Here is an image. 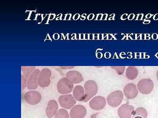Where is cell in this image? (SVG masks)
<instances>
[{"label":"cell","instance_id":"cell-11","mask_svg":"<svg viewBox=\"0 0 158 118\" xmlns=\"http://www.w3.org/2000/svg\"><path fill=\"white\" fill-rule=\"evenodd\" d=\"M123 93L128 99H131L135 98L138 94L137 86L134 84H128L123 88Z\"/></svg>","mask_w":158,"mask_h":118},{"label":"cell","instance_id":"cell-5","mask_svg":"<svg viewBox=\"0 0 158 118\" xmlns=\"http://www.w3.org/2000/svg\"><path fill=\"white\" fill-rule=\"evenodd\" d=\"M51 70L44 68L40 71L38 78V84L40 87L45 88L49 85L51 82Z\"/></svg>","mask_w":158,"mask_h":118},{"label":"cell","instance_id":"cell-13","mask_svg":"<svg viewBox=\"0 0 158 118\" xmlns=\"http://www.w3.org/2000/svg\"><path fill=\"white\" fill-rule=\"evenodd\" d=\"M66 77L73 84H77L83 81L82 74L76 70H70L66 73Z\"/></svg>","mask_w":158,"mask_h":118},{"label":"cell","instance_id":"cell-4","mask_svg":"<svg viewBox=\"0 0 158 118\" xmlns=\"http://www.w3.org/2000/svg\"><path fill=\"white\" fill-rule=\"evenodd\" d=\"M123 98L122 92L116 91L110 93L107 98L108 104L111 107H117L121 104Z\"/></svg>","mask_w":158,"mask_h":118},{"label":"cell","instance_id":"cell-15","mask_svg":"<svg viewBox=\"0 0 158 118\" xmlns=\"http://www.w3.org/2000/svg\"><path fill=\"white\" fill-rule=\"evenodd\" d=\"M73 96L76 100L82 101L85 97V90L81 85H77L73 90Z\"/></svg>","mask_w":158,"mask_h":118},{"label":"cell","instance_id":"cell-22","mask_svg":"<svg viewBox=\"0 0 158 118\" xmlns=\"http://www.w3.org/2000/svg\"><path fill=\"white\" fill-rule=\"evenodd\" d=\"M61 68L63 69H70L74 68V67H71V66H65V67H61Z\"/></svg>","mask_w":158,"mask_h":118},{"label":"cell","instance_id":"cell-12","mask_svg":"<svg viewBox=\"0 0 158 118\" xmlns=\"http://www.w3.org/2000/svg\"><path fill=\"white\" fill-rule=\"evenodd\" d=\"M86 114V108L85 106L80 104L73 106L70 112L71 118H84Z\"/></svg>","mask_w":158,"mask_h":118},{"label":"cell","instance_id":"cell-9","mask_svg":"<svg viewBox=\"0 0 158 118\" xmlns=\"http://www.w3.org/2000/svg\"><path fill=\"white\" fill-rule=\"evenodd\" d=\"M133 106L127 104L121 105L118 110V114L120 118H131L134 112Z\"/></svg>","mask_w":158,"mask_h":118},{"label":"cell","instance_id":"cell-18","mask_svg":"<svg viewBox=\"0 0 158 118\" xmlns=\"http://www.w3.org/2000/svg\"><path fill=\"white\" fill-rule=\"evenodd\" d=\"M133 116H140L144 118H147L148 113L147 111L143 108H138L134 111Z\"/></svg>","mask_w":158,"mask_h":118},{"label":"cell","instance_id":"cell-21","mask_svg":"<svg viewBox=\"0 0 158 118\" xmlns=\"http://www.w3.org/2000/svg\"><path fill=\"white\" fill-rule=\"evenodd\" d=\"M27 79L23 75H21V90H23L27 87Z\"/></svg>","mask_w":158,"mask_h":118},{"label":"cell","instance_id":"cell-7","mask_svg":"<svg viewBox=\"0 0 158 118\" xmlns=\"http://www.w3.org/2000/svg\"><path fill=\"white\" fill-rule=\"evenodd\" d=\"M24 98L27 103L31 105H35L38 104L40 101L41 96L39 92L31 90L25 94Z\"/></svg>","mask_w":158,"mask_h":118},{"label":"cell","instance_id":"cell-14","mask_svg":"<svg viewBox=\"0 0 158 118\" xmlns=\"http://www.w3.org/2000/svg\"><path fill=\"white\" fill-rule=\"evenodd\" d=\"M59 106L56 100H51L48 101L46 108V114L49 118L52 117L56 114Z\"/></svg>","mask_w":158,"mask_h":118},{"label":"cell","instance_id":"cell-16","mask_svg":"<svg viewBox=\"0 0 158 118\" xmlns=\"http://www.w3.org/2000/svg\"><path fill=\"white\" fill-rule=\"evenodd\" d=\"M126 77L128 79L131 80L135 79L138 77V69L134 66H130L128 67L126 70Z\"/></svg>","mask_w":158,"mask_h":118},{"label":"cell","instance_id":"cell-6","mask_svg":"<svg viewBox=\"0 0 158 118\" xmlns=\"http://www.w3.org/2000/svg\"><path fill=\"white\" fill-rule=\"evenodd\" d=\"M58 101L60 105L65 109H69L76 103V99L71 94L62 95L59 96Z\"/></svg>","mask_w":158,"mask_h":118},{"label":"cell","instance_id":"cell-20","mask_svg":"<svg viewBox=\"0 0 158 118\" xmlns=\"http://www.w3.org/2000/svg\"><path fill=\"white\" fill-rule=\"evenodd\" d=\"M111 68L116 70L118 74L121 75L124 72L126 67L125 66H113V67H111Z\"/></svg>","mask_w":158,"mask_h":118},{"label":"cell","instance_id":"cell-1","mask_svg":"<svg viewBox=\"0 0 158 118\" xmlns=\"http://www.w3.org/2000/svg\"><path fill=\"white\" fill-rule=\"evenodd\" d=\"M85 97L83 101L87 102L97 93L98 87L96 82L93 80H89L86 82L84 85Z\"/></svg>","mask_w":158,"mask_h":118},{"label":"cell","instance_id":"cell-2","mask_svg":"<svg viewBox=\"0 0 158 118\" xmlns=\"http://www.w3.org/2000/svg\"><path fill=\"white\" fill-rule=\"evenodd\" d=\"M57 88L60 94L66 95L72 92L73 88V84L67 77H63L58 81Z\"/></svg>","mask_w":158,"mask_h":118},{"label":"cell","instance_id":"cell-23","mask_svg":"<svg viewBox=\"0 0 158 118\" xmlns=\"http://www.w3.org/2000/svg\"><path fill=\"white\" fill-rule=\"evenodd\" d=\"M133 118H144L140 116H135Z\"/></svg>","mask_w":158,"mask_h":118},{"label":"cell","instance_id":"cell-10","mask_svg":"<svg viewBox=\"0 0 158 118\" xmlns=\"http://www.w3.org/2000/svg\"><path fill=\"white\" fill-rule=\"evenodd\" d=\"M40 71L39 69H35L31 73L27 79V88L29 90H34L38 87V78Z\"/></svg>","mask_w":158,"mask_h":118},{"label":"cell","instance_id":"cell-3","mask_svg":"<svg viewBox=\"0 0 158 118\" xmlns=\"http://www.w3.org/2000/svg\"><path fill=\"white\" fill-rule=\"evenodd\" d=\"M137 88L138 91L142 94L148 95L153 89V82L150 79H142L138 81Z\"/></svg>","mask_w":158,"mask_h":118},{"label":"cell","instance_id":"cell-19","mask_svg":"<svg viewBox=\"0 0 158 118\" xmlns=\"http://www.w3.org/2000/svg\"><path fill=\"white\" fill-rule=\"evenodd\" d=\"M55 118H69V115L66 110L61 108L55 115Z\"/></svg>","mask_w":158,"mask_h":118},{"label":"cell","instance_id":"cell-8","mask_svg":"<svg viewBox=\"0 0 158 118\" xmlns=\"http://www.w3.org/2000/svg\"><path fill=\"white\" fill-rule=\"evenodd\" d=\"M106 100L104 97L97 96L94 97L89 102L90 108L94 110H99L103 109L106 105Z\"/></svg>","mask_w":158,"mask_h":118},{"label":"cell","instance_id":"cell-17","mask_svg":"<svg viewBox=\"0 0 158 118\" xmlns=\"http://www.w3.org/2000/svg\"><path fill=\"white\" fill-rule=\"evenodd\" d=\"M35 66H22V75L28 79L31 73L35 70Z\"/></svg>","mask_w":158,"mask_h":118},{"label":"cell","instance_id":"cell-24","mask_svg":"<svg viewBox=\"0 0 158 118\" xmlns=\"http://www.w3.org/2000/svg\"><path fill=\"white\" fill-rule=\"evenodd\" d=\"M156 77H157V80H158V70L157 71V72H156Z\"/></svg>","mask_w":158,"mask_h":118}]
</instances>
